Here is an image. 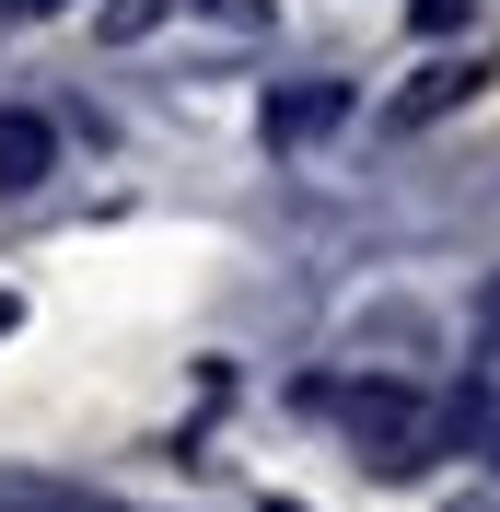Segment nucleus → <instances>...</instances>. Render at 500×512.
Masks as SVG:
<instances>
[{"instance_id": "f257e3e1", "label": "nucleus", "mask_w": 500, "mask_h": 512, "mask_svg": "<svg viewBox=\"0 0 500 512\" xmlns=\"http://www.w3.org/2000/svg\"><path fill=\"white\" fill-rule=\"evenodd\" d=\"M338 408H349V431H361V466H384V478L431 466V408H419L407 384H349Z\"/></svg>"}, {"instance_id": "f03ea898", "label": "nucleus", "mask_w": 500, "mask_h": 512, "mask_svg": "<svg viewBox=\"0 0 500 512\" xmlns=\"http://www.w3.org/2000/svg\"><path fill=\"white\" fill-rule=\"evenodd\" d=\"M59 175V128L35 117V105H0V198H24Z\"/></svg>"}, {"instance_id": "7ed1b4c3", "label": "nucleus", "mask_w": 500, "mask_h": 512, "mask_svg": "<svg viewBox=\"0 0 500 512\" xmlns=\"http://www.w3.org/2000/svg\"><path fill=\"white\" fill-rule=\"evenodd\" d=\"M338 117H349V82H291V94H268V140H326Z\"/></svg>"}, {"instance_id": "20e7f679", "label": "nucleus", "mask_w": 500, "mask_h": 512, "mask_svg": "<svg viewBox=\"0 0 500 512\" xmlns=\"http://www.w3.org/2000/svg\"><path fill=\"white\" fill-rule=\"evenodd\" d=\"M466 94H477V70H419V82L396 94V117L419 128V117H442V105H466Z\"/></svg>"}, {"instance_id": "39448f33", "label": "nucleus", "mask_w": 500, "mask_h": 512, "mask_svg": "<svg viewBox=\"0 0 500 512\" xmlns=\"http://www.w3.org/2000/svg\"><path fill=\"white\" fill-rule=\"evenodd\" d=\"M163 12H175V0H117V12H105V35H140V24H163Z\"/></svg>"}, {"instance_id": "423d86ee", "label": "nucleus", "mask_w": 500, "mask_h": 512, "mask_svg": "<svg viewBox=\"0 0 500 512\" xmlns=\"http://www.w3.org/2000/svg\"><path fill=\"white\" fill-rule=\"evenodd\" d=\"M466 24V0H419V35H454Z\"/></svg>"}, {"instance_id": "0eeeda50", "label": "nucleus", "mask_w": 500, "mask_h": 512, "mask_svg": "<svg viewBox=\"0 0 500 512\" xmlns=\"http://www.w3.org/2000/svg\"><path fill=\"white\" fill-rule=\"evenodd\" d=\"M477 338H489V350H500V280L477 291Z\"/></svg>"}, {"instance_id": "6e6552de", "label": "nucleus", "mask_w": 500, "mask_h": 512, "mask_svg": "<svg viewBox=\"0 0 500 512\" xmlns=\"http://www.w3.org/2000/svg\"><path fill=\"white\" fill-rule=\"evenodd\" d=\"M0 12H59V0H0Z\"/></svg>"}, {"instance_id": "1a4fd4ad", "label": "nucleus", "mask_w": 500, "mask_h": 512, "mask_svg": "<svg viewBox=\"0 0 500 512\" xmlns=\"http://www.w3.org/2000/svg\"><path fill=\"white\" fill-rule=\"evenodd\" d=\"M12 512H70V501H12Z\"/></svg>"}, {"instance_id": "9d476101", "label": "nucleus", "mask_w": 500, "mask_h": 512, "mask_svg": "<svg viewBox=\"0 0 500 512\" xmlns=\"http://www.w3.org/2000/svg\"><path fill=\"white\" fill-rule=\"evenodd\" d=\"M0 338H12V291H0Z\"/></svg>"}, {"instance_id": "9b49d317", "label": "nucleus", "mask_w": 500, "mask_h": 512, "mask_svg": "<svg viewBox=\"0 0 500 512\" xmlns=\"http://www.w3.org/2000/svg\"><path fill=\"white\" fill-rule=\"evenodd\" d=\"M268 512H303V501H268Z\"/></svg>"}]
</instances>
